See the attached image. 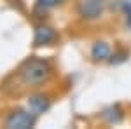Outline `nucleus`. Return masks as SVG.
<instances>
[{
	"mask_svg": "<svg viewBox=\"0 0 131 129\" xmlns=\"http://www.w3.org/2000/svg\"><path fill=\"white\" fill-rule=\"evenodd\" d=\"M103 119L107 120L108 124H119L122 119H124V112H122L121 108V105H112V107H108V108H105L103 110Z\"/></svg>",
	"mask_w": 131,
	"mask_h": 129,
	"instance_id": "obj_7",
	"label": "nucleus"
},
{
	"mask_svg": "<svg viewBox=\"0 0 131 129\" xmlns=\"http://www.w3.org/2000/svg\"><path fill=\"white\" fill-rule=\"evenodd\" d=\"M65 0H37V5L42 7V9H51V7H56V5H61Z\"/></svg>",
	"mask_w": 131,
	"mask_h": 129,
	"instance_id": "obj_9",
	"label": "nucleus"
},
{
	"mask_svg": "<svg viewBox=\"0 0 131 129\" xmlns=\"http://www.w3.org/2000/svg\"><path fill=\"white\" fill-rule=\"evenodd\" d=\"M26 107L33 115H42L51 108V98L44 92H31L26 98Z\"/></svg>",
	"mask_w": 131,
	"mask_h": 129,
	"instance_id": "obj_4",
	"label": "nucleus"
},
{
	"mask_svg": "<svg viewBox=\"0 0 131 129\" xmlns=\"http://www.w3.org/2000/svg\"><path fill=\"white\" fill-rule=\"evenodd\" d=\"M4 124L7 129H30L37 124V115H33L28 108H18L5 117Z\"/></svg>",
	"mask_w": 131,
	"mask_h": 129,
	"instance_id": "obj_2",
	"label": "nucleus"
},
{
	"mask_svg": "<svg viewBox=\"0 0 131 129\" xmlns=\"http://www.w3.org/2000/svg\"><path fill=\"white\" fill-rule=\"evenodd\" d=\"M112 54V47L108 45V42H105V40H98V42H94L93 45H91V60L93 61H108Z\"/></svg>",
	"mask_w": 131,
	"mask_h": 129,
	"instance_id": "obj_6",
	"label": "nucleus"
},
{
	"mask_svg": "<svg viewBox=\"0 0 131 129\" xmlns=\"http://www.w3.org/2000/svg\"><path fill=\"white\" fill-rule=\"evenodd\" d=\"M126 26L131 30V12H129V14H126Z\"/></svg>",
	"mask_w": 131,
	"mask_h": 129,
	"instance_id": "obj_11",
	"label": "nucleus"
},
{
	"mask_svg": "<svg viewBox=\"0 0 131 129\" xmlns=\"http://www.w3.org/2000/svg\"><path fill=\"white\" fill-rule=\"evenodd\" d=\"M126 60H128V51L119 49V51H114L110 54L108 63H110V65H119V63H124Z\"/></svg>",
	"mask_w": 131,
	"mask_h": 129,
	"instance_id": "obj_8",
	"label": "nucleus"
},
{
	"mask_svg": "<svg viewBox=\"0 0 131 129\" xmlns=\"http://www.w3.org/2000/svg\"><path fill=\"white\" fill-rule=\"evenodd\" d=\"M58 40V31L52 26L47 25H37L33 30V45L42 47V45H51Z\"/></svg>",
	"mask_w": 131,
	"mask_h": 129,
	"instance_id": "obj_3",
	"label": "nucleus"
},
{
	"mask_svg": "<svg viewBox=\"0 0 131 129\" xmlns=\"http://www.w3.org/2000/svg\"><path fill=\"white\" fill-rule=\"evenodd\" d=\"M121 10H122L124 16L129 14V12H131V0H122V2H121Z\"/></svg>",
	"mask_w": 131,
	"mask_h": 129,
	"instance_id": "obj_10",
	"label": "nucleus"
},
{
	"mask_svg": "<svg viewBox=\"0 0 131 129\" xmlns=\"http://www.w3.org/2000/svg\"><path fill=\"white\" fill-rule=\"evenodd\" d=\"M77 12H79L81 18H84L88 21L98 19L103 14V2H98V0H82V2H79Z\"/></svg>",
	"mask_w": 131,
	"mask_h": 129,
	"instance_id": "obj_5",
	"label": "nucleus"
},
{
	"mask_svg": "<svg viewBox=\"0 0 131 129\" xmlns=\"http://www.w3.org/2000/svg\"><path fill=\"white\" fill-rule=\"evenodd\" d=\"M98 2H103V4H105V2H107V0H98Z\"/></svg>",
	"mask_w": 131,
	"mask_h": 129,
	"instance_id": "obj_12",
	"label": "nucleus"
},
{
	"mask_svg": "<svg viewBox=\"0 0 131 129\" xmlns=\"http://www.w3.org/2000/svg\"><path fill=\"white\" fill-rule=\"evenodd\" d=\"M52 75V66L47 60L39 58V56H31L28 60L23 61V65L18 70V77L25 86H42L51 79Z\"/></svg>",
	"mask_w": 131,
	"mask_h": 129,
	"instance_id": "obj_1",
	"label": "nucleus"
}]
</instances>
